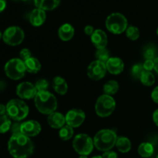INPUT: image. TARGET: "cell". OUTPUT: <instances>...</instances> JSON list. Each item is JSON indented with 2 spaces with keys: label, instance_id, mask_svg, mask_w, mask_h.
I'll return each instance as SVG.
<instances>
[{
  "label": "cell",
  "instance_id": "obj_1",
  "mask_svg": "<svg viewBox=\"0 0 158 158\" xmlns=\"http://www.w3.org/2000/svg\"><path fill=\"white\" fill-rule=\"evenodd\" d=\"M33 150L30 137L21 133L12 134L8 142V151L14 158H28L32 155Z\"/></svg>",
  "mask_w": 158,
  "mask_h": 158
},
{
  "label": "cell",
  "instance_id": "obj_2",
  "mask_svg": "<svg viewBox=\"0 0 158 158\" xmlns=\"http://www.w3.org/2000/svg\"><path fill=\"white\" fill-rule=\"evenodd\" d=\"M35 106L41 114L49 115L57 109V100L49 91L38 92L34 98Z\"/></svg>",
  "mask_w": 158,
  "mask_h": 158
},
{
  "label": "cell",
  "instance_id": "obj_3",
  "mask_svg": "<svg viewBox=\"0 0 158 158\" xmlns=\"http://www.w3.org/2000/svg\"><path fill=\"white\" fill-rule=\"evenodd\" d=\"M117 133L110 129H103L96 134L94 138V147L100 151H110L116 144Z\"/></svg>",
  "mask_w": 158,
  "mask_h": 158
},
{
  "label": "cell",
  "instance_id": "obj_4",
  "mask_svg": "<svg viewBox=\"0 0 158 158\" xmlns=\"http://www.w3.org/2000/svg\"><path fill=\"white\" fill-rule=\"evenodd\" d=\"M29 110L27 104L19 99L9 100L6 104V114L15 122L24 120L29 114Z\"/></svg>",
  "mask_w": 158,
  "mask_h": 158
},
{
  "label": "cell",
  "instance_id": "obj_5",
  "mask_svg": "<svg viewBox=\"0 0 158 158\" xmlns=\"http://www.w3.org/2000/svg\"><path fill=\"white\" fill-rule=\"evenodd\" d=\"M106 27L112 33L121 34L127 29V19L123 14L120 12H114L106 18Z\"/></svg>",
  "mask_w": 158,
  "mask_h": 158
},
{
  "label": "cell",
  "instance_id": "obj_6",
  "mask_svg": "<svg viewBox=\"0 0 158 158\" xmlns=\"http://www.w3.org/2000/svg\"><path fill=\"white\" fill-rule=\"evenodd\" d=\"M4 69L6 76L13 80H19L24 77L26 72L24 61L18 58L9 60L5 65Z\"/></svg>",
  "mask_w": 158,
  "mask_h": 158
},
{
  "label": "cell",
  "instance_id": "obj_7",
  "mask_svg": "<svg viewBox=\"0 0 158 158\" xmlns=\"http://www.w3.org/2000/svg\"><path fill=\"white\" fill-rule=\"evenodd\" d=\"M116 108V101L112 96H100L97 99L95 105L96 114L100 117H107L113 114Z\"/></svg>",
  "mask_w": 158,
  "mask_h": 158
},
{
  "label": "cell",
  "instance_id": "obj_8",
  "mask_svg": "<svg viewBox=\"0 0 158 158\" xmlns=\"http://www.w3.org/2000/svg\"><path fill=\"white\" fill-rule=\"evenodd\" d=\"M73 148L80 155L87 156L94 150V140L87 134H80L74 137Z\"/></svg>",
  "mask_w": 158,
  "mask_h": 158
},
{
  "label": "cell",
  "instance_id": "obj_9",
  "mask_svg": "<svg viewBox=\"0 0 158 158\" xmlns=\"http://www.w3.org/2000/svg\"><path fill=\"white\" fill-rule=\"evenodd\" d=\"M25 38L24 31L19 26H10L2 34V40L5 43L15 46L21 44Z\"/></svg>",
  "mask_w": 158,
  "mask_h": 158
},
{
  "label": "cell",
  "instance_id": "obj_10",
  "mask_svg": "<svg viewBox=\"0 0 158 158\" xmlns=\"http://www.w3.org/2000/svg\"><path fill=\"white\" fill-rule=\"evenodd\" d=\"M107 71L106 63L103 62L95 60L89 65L87 68V75L91 80H100L105 77Z\"/></svg>",
  "mask_w": 158,
  "mask_h": 158
},
{
  "label": "cell",
  "instance_id": "obj_11",
  "mask_svg": "<svg viewBox=\"0 0 158 158\" xmlns=\"http://www.w3.org/2000/svg\"><path fill=\"white\" fill-rule=\"evenodd\" d=\"M37 93L38 91L35 85L29 82H23L16 87L17 96L23 100H30L35 98Z\"/></svg>",
  "mask_w": 158,
  "mask_h": 158
},
{
  "label": "cell",
  "instance_id": "obj_12",
  "mask_svg": "<svg viewBox=\"0 0 158 158\" xmlns=\"http://www.w3.org/2000/svg\"><path fill=\"white\" fill-rule=\"evenodd\" d=\"M66 123L73 128L81 126L86 119V114L82 110L73 109L70 110L65 116Z\"/></svg>",
  "mask_w": 158,
  "mask_h": 158
},
{
  "label": "cell",
  "instance_id": "obj_13",
  "mask_svg": "<svg viewBox=\"0 0 158 158\" xmlns=\"http://www.w3.org/2000/svg\"><path fill=\"white\" fill-rule=\"evenodd\" d=\"M41 132V126L39 122L31 120L21 123V134L28 137H35Z\"/></svg>",
  "mask_w": 158,
  "mask_h": 158
},
{
  "label": "cell",
  "instance_id": "obj_14",
  "mask_svg": "<svg viewBox=\"0 0 158 158\" xmlns=\"http://www.w3.org/2000/svg\"><path fill=\"white\" fill-rule=\"evenodd\" d=\"M91 42L94 46L98 49H105L107 46L108 40L106 34L102 29H96L90 36Z\"/></svg>",
  "mask_w": 158,
  "mask_h": 158
},
{
  "label": "cell",
  "instance_id": "obj_15",
  "mask_svg": "<svg viewBox=\"0 0 158 158\" xmlns=\"http://www.w3.org/2000/svg\"><path fill=\"white\" fill-rule=\"evenodd\" d=\"M106 69L113 75H118L121 73L124 69V63L120 58L110 57L106 63Z\"/></svg>",
  "mask_w": 158,
  "mask_h": 158
},
{
  "label": "cell",
  "instance_id": "obj_16",
  "mask_svg": "<svg viewBox=\"0 0 158 158\" xmlns=\"http://www.w3.org/2000/svg\"><path fill=\"white\" fill-rule=\"evenodd\" d=\"M46 19V12L41 9H34L29 15V22L35 27L42 26L45 23Z\"/></svg>",
  "mask_w": 158,
  "mask_h": 158
},
{
  "label": "cell",
  "instance_id": "obj_17",
  "mask_svg": "<svg viewBox=\"0 0 158 158\" xmlns=\"http://www.w3.org/2000/svg\"><path fill=\"white\" fill-rule=\"evenodd\" d=\"M49 126L54 129H61L66 123V117L61 113L53 112L49 114L47 118Z\"/></svg>",
  "mask_w": 158,
  "mask_h": 158
},
{
  "label": "cell",
  "instance_id": "obj_18",
  "mask_svg": "<svg viewBox=\"0 0 158 158\" xmlns=\"http://www.w3.org/2000/svg\"><path fill=\"white\" fill-rule=\"evenodd\" d=\"M75 33L74 27L69 23H65L62 25L58 30V35L60 40L63 41H69L73 37Z\"/></svg>",
  "mask_w": 158,
  "mask_h": 158
},
{
  "label": "cell",
  "instance_id": "obj_19",
  "mask_svg": "<svg viewBox=\"0 0 158 158\" xmlns=\"http://www.w3.org/2000/svg\"><path fill=\"white\" fill-rule=\"evenodd\" d=\"M60 0H34V4L38 9L44 11H51L59 6Z\"/></svg>",
  "mask_w": 158,
  "mask_h": 158
},
{
  "label": "cell",
  "instance_id": "obj_20",
  "mask_svg": "<svg viewBox=\"0 0 158 158\" xmlns=\"http://www.w3.org/2000/svg\"><path fill=\"white\" fill-rule=\"evenodd\" d=\"M54 90L60 95H65L68 91V84L66 80L61 77H56L52 81Z\"/></svg>",
  "mask_w": 158,
  "mask_h": 158
},
{
  "label": "cell",
  "instance_id": "obj_21",
  "mask_svg": "<svg viewBox=\"0 0 158 158\" xmlns=\"http://www.w3.org/2000/svg\"><path fill=\"white\" fill-rule=\"evenodd\" d=\"M24 63L26 71L30 73H36L41 69V63L39 61L38 59L35 57H30L24 61Z\"/></svg>",
  "mask_w": 158,
  "mask_h": 158
},
{
  "label": "cell",
  "instance_id": "obj_22",
  "mask_svg": "<svg viewBox=\"0 0 158 158\" xmlns=\"http://www.w3.org/2000/svg\"><path fill=\"white\" fill-rule=\"evenodd\" d=\"M154 148L152 143L149 142H144L139 145L138 154L143 158H148L154 154Z\"/></svg>",
  "mask_w": 158,
  "mask_h": 158
},
{
  "label": "cell",
  "instance_id": "obj_23",
  "mask_svg": "<svg viewBox=\"0 0 158 158\" xmlns=\"http://www.w3.org/2000/svg\"><path fill=\"white\" fill-rule=\"evenodd\" d=\"M115 146L120 152L127 153L131 149V142L127 137H117Z\"/></svg>",
  "mask_w": 158,
  "mask_h": 158
},
{
  "label": "cell",
  "instance_id": "obj_24",
  "mask_svg": "<svg viewBox=\"0 0 158 158\" xmlns=\"http://www.w3.org/2000/svg\"><path fill=\"white\" fill-rule=\"evenodd\" d=\"M119 90V83L115 80H110L103 86V91L106 95L112 96L117 94Z\"/></svg>",
  "mask_w": 158,
  "mask_h": 158
},
{
  "label": "cell",
  "instance_id": "obj_25",
  "mask_svg": "<svg viewBox=\"0 0 158 158\" xmlns=\"http://www.w3.org/2000/svg\"><path fill=\"white\" fill-rule=\"evenodd\" d=\"M74 134L73 128L69 127V125L63 127L59 131V137L63 140H69L73 137Z\"/></svg>",
  "mask_w": 158,
  "mask_h": 158
},
{
  "label": "cell",
  "instance_id": "obj_26",
  "mask_svg": "<svg viewBox=\"0 0 158 158\" xmlns=\"http://www.w3.org/2000/svg\"><path fill=\"white\" fill-rule=\"evenodd\" d=\"M12 122L9 116L6 114L4 116H0V134H5L11 129Z\"/></svg>",
  "mask_w": 158,
  "mask_h": 158
},
{
  "label": "cell",
  "instance_id": "obj_27",
  "mask_svg": "<svg viewBox=\"0 0 158 158\" xmlns=\"http://www.w3.org/2000/svg\"><path fill=\"white\" fill-rule=\"evenodd\" d=\"M140 80L144 86H151L155 83V77L151 72L145 70L140 77Z\"/></svg>",
  "mask_w": 158,
  "mask_h": 158
},
{
  "label": "cell",
  "instance_id": "obj_28",
  "mask_svg": "<svg viewBox=\"0 0 158 158\" xmlns=\"http://www.w3.org/2000/svg\"><path fill=\"white\" fill-rule=\"evenodd\" d=\"M143 57L145 60H154L157 57V51H156L155 46L153 45H148L147 47L143 49Z\"/></svg>",
  "mask_w": 158,
  "mask_h": 158
},
{
  "label": "cell",
  "instance_id": "obj_29",
  "mask_svg": "<svg viewBox=\"0 0 158 158\" xmlns=\"http://www.w3.org/2000/svg\"><path fill=\"white\" fill-rule=\"evenodd\" d=\"M126 35L130 40H137L140 37V30L136 26H130L126 30Z\"/></svg>",
  "mask_w": 158,
  "mask_h": 158
},
{
  "label": "cell",
  "instance_id": "obj_30",
  "mask_svg": "<svg viewBox=\"0 0 158 158\" xmlns=\"http://www.w3.org/2000/svg\"><path fill=\"white\" fill-rule=\"evenodd\" d=\"M95 57L97 58V60L103 62V63H106V62H107V60L110 58L109 51H108L106 48H105V49H97V50L96 51Z\"/></svg>",
  "mask_w": 158,
  "mask_h": 158
},
{
  "label": "cell",
  "instance_id": "obj_31",
  "mask_svg": "<svg viewBox=\"0 0 158 158\" xmlns=\"http://www.w3.org/2000/svg\"><path fill=\"white\" fill-rule=\"evenodd\" d=\"M144 69L142 63H137L133 66L131 69V75L134 79H140L143 73L144 72Z\"/></svg>",
  "mask_w": 158,
  "mask_h": 158
},
{
  "label": "cell",
  "instance_id": "obj_32",
  "mask_svg": "<svg viewBox=\"0 0 158 158\" xmlns=\"http://www.w3.org/2000/svg\"><path fill=\"white\" fill-rule=\"evenodd\" d=\"M35 86L38 92L47 91L48 88H49V82L45 79H41L35 83Z\"/></svg>",
  "mask_w": 158,
  "mask_h": 158
},
{
  "label": "cell",
  "instance_id": "obj_33",
  "mask_svg": "<svg viewBox=\"0 0 158 158\" xmlns=\"http://www.w3.org/2000/svg\"><path fill=\"white\" fill-rule=\"evenodd\" d=\"M19 56L23 61H26V60L32 57V52H31V51L29 49L25 48V49H23L19 52Z\"/></svg>",
  "mask_w": 158,
  "mask_h": 158
},
{
  "label": "cell",
  "instance_id": "obj_34",
  "mask_svg": "<svg viewBox=\"0 0 158 158\" xmlns=\"http://www.w3.org/2000/svg\"><path fill=\"white\" fill-rule=\"evenodd\" d=\"M143 69H144V70L150 71V72H151V70L154 69V60H146L144 61V63H143Z\"/></svg>",
  "mask_w": 158,
  "mask_h": 158
},
{
  "label": "cell",
  "instance_id": "obj_35",
  "mask_svg": "<svg viewBox=\"0 0 158 158\" xmlns=\"http://www.w3.org/2000/svg\"><path fill=\"white\" fill-rule=\"evenodd\" d=\"M10 130L12 131V134H19V133H21V123H19V122L12 123V127H11Z\"/></svg>",
  "mask_w": 158,
  "mask_h": 158
},
{
  "label": "cell",
  "instance_id": "obj_36",
  "mask_svg": "<svg viewBox=\"0 0 158 158\" xmlns=\"http://www.w3.org/2000/svg\"><path fill=\"white\" fill-rule=\"evenodd\" d=\"M102 158H118V155L116 152L112 151H106L101 156Z\"/></svg>",
  "mask_w": 158,
  "mask_h": 158
},
{
  "label": "cell",
  "instance_id": "obj_37",
  "mask_svg": "<svg viewBox=\"0 0 158 158\" xmlns=\"http://www.w3.org/2000/svg\"><path fill=\"white\" fill-rule=\"evenodd\" d=\"M151 98L154 103H158V86L153 89L152 93H151Z\"/></svg>",
  "mask_w": 158,
  "mask_h": 158
},
{
  "label": "cell",
  "instance_id": "obj_38",
  "mask_svg": "<svg viewBox=\"0 0 158 158\" xmlns=\"http://www.w3.org/2000/svg\"><path fill=\"white\" fill-rule=\"evenodd\" d=\"M94 29L92 26H86V27L84 28V32L87 35H92V34L94 33Z\"/></svg>",
  "mask_w": 158,
  "mask_h": 158
},
{
  "label": "cell",
  "instance_id": "obj_39",
  "mask_svg": "<svg viewBox=\"0 0 158 158\" xmlns=\"http://www.w3.org/2000/svg\"><path fill=\"white\" fill-rule=\"evenodd\" d=\"M153 120H154V123L158 127V109L156 110L153 114Z\"/></svg>",
  "mask_w": 158,
  "mask_h": 158
},
{
  "label": "cell",
  "instance_id": "obj_40",
  "mask_svg": "<svg viewBox=\"0 0 158 158\" xmlns=\"http://www.w3.org/2000/svg\"><path fill=\"white\" fill-rule=\"evenodd\" d=\"M6 106L4 104H0V116L6 115Z\"/></svg>",
  "mask_w": 158,
  "mask_h": 158
},
{
  "label": "cell",
  "instance_id": "obj_41",
  "mask_svg": "<svg viewBox=\"0 0 158 158\" xmlns=\"http://www.w3.org/2000/svg\"><path fill=\"white\" fill-rule=\"evenodd\" d=\"M6 7V0H0V12H2Z\"/></svg>",
  "mask_w": 158,
  "mask_h": 158
},
{
  "label": "cell",
  "instance_id": "obj_42",
  "mask_svg": "<svg viewBox=\"0 0 158 158\" xmlns=\"http://www.w3.org/2000/svg\"><path fill=\"white\" fill-rule=\"evenodd\" d=\"M154 70L158 73V56L156 57L154 60Z\"/></svg>",
  "mask_w": 158,
  "mask_h": 158
},
{
  "label": "cell",
  "instance_id": "obj_43",
  "mask_svg": "<svg viewBox=\"0 0 158 158\" xmlns=\"http://www.w3.org/2000/svg\"><path fill=\"white\" fill-rule=\"evenodd\" d=\"M79 158H88L87 156H85V155H80V157Z\"/></svg>",
  "mask_w": 158,
  "mask_h": 158
},
{
  "label": "cell",
  "instance_id": "obj_44",
  "mask_svg": "<svg viewBox=\"0 0 158 158\" xmlns=\"http://www.w3.org/2000/svg\"><path fill=\"white\" fill-rule=\"evenodd\" d=\"M92 158H102L101 156H95V157H93Z\"/></svg>",
  "mask_w": 158,
  "mask_h": 158
},
{
  "label": "cell",
  "instance_id": "obj_45",
  "mask_svg": "<svg viewBox=\"0 0 158 158\" xmlns=\"http://www.w3.org/2000/svg\"><path fill=\"white\" fill-rule=\"evenodd\" d=\"M2 38V34L1 31H0V40H1Z\"/></svg>",
  "mask_w": 158,
  "mask_h": 158
},
{
  "label": "cell",
  "instance_id": "obj_46",
  "mask_svg": "<svg viewBox=\"0 0 158 158\" xmlns=\"http://www.w3.org/2000/svg\"><path fill=\"white\" fill-rule=\"evenodd\" d=\"M157 35H158V28H157Z\"/></svg>",
  "mask_w": 158,
  "mask_h": 158
},
{
  "label": "cell",
  "instance_id": "obj_47",
  "mask_svg": "<svg viewBox=\"0 0 158 158\" xmlns=\"http://www.w3.org/2000/svg\"><path fill=\"white\" fill-rule=\"evenodd\" d=\"M156 158H158V154H157V157H156Z\"/></svg>",
  "mask_w": 158,
  "mask_h": 158
},
{
  "label": "cell",
  "instance_id": "obj_48",
  "mask_svg": "<svg viewBox=\"0 0 158 158\" xmlns=\"http://www.w3.org/2000/svg\"><path fill=\"white\" fill-rule=\"evenodd\" d=\"M23 1H26V0H23Z\"/></svg>",
  "mask_w": 158,
  "mask_h": 158
}]
</instances>
